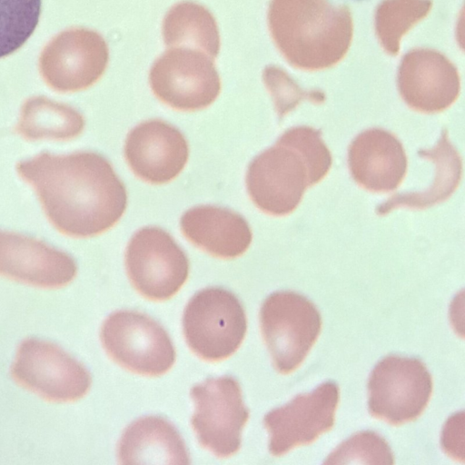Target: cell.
I'll return each mask as SVG.
<instances>
[{"label": "cell", "instance_id": "6da1fadb", "mask_svg": "<svg viewBox=\"0 0 465 465\" xmlns=\"http://www.w3.org/2000/svg\"><path fill=\"white\" fill-rule=\"evenodd\" d=\"M16 171L35 189L49 222L67 236L101 234L125 212V186L110 162L97 153L42 152L20 161Z\"/></svg>", "mask_w": 465, "mask_h": 465}, {"label": "cell", "instance_id": "7a4b0ae2", "mask_svg": "<svg viewBox=\"0 0 465 465\" xmlns=\"http://www.w3.org/2000/svg\"><path fill=\"white\" fill-rule=\"evenodd\" d=\"M267 18L276 47L301 70L332 67L346 55L352 40L350 9L328 0H271Z\"/></svg>", "mask_w": 465, "mask_h": 465}, {"label": "cell", "instance_id": "3957f363", "mask_svg": "<svg viewBox=\"0 0 465 465\" xmlns=\"http://www.w3.org/2000/svg\"><path fill=\"white\" fill-rule=\"evenodd\" d=\"M190 349L208 361L230 357L240 347L247 330L245 312L231 292L210 287L196 292L183 316Z\"/></svg>", "mask_w": 465, "mask_h": 465}, {"label": "cell", "instance_id": "277c9868", "mask_svg": "<svg viewBox=\"0 0 465 465\" xmlns=\"http://www.w3.org/2000/svg\"><path fill=\"white\" fill-rule=\"evenodd\" d=\"M260 325L275 369L282 374L295 371L315 343L322 328L321 313L303 295L276 292L260 310Z\"/></svg>", "mask_w": 465, "mask_h": 465}, {"label": "cell", "instance_id": "5b68a950", "mask_svg": "<svg viewBox=\"0 0 465 465\" xmlns=\"http://www.w3.org/2000/svg\"><path fill=\"white\" fill-rule=\"evenodd\" d=\"M245 181L252 203L273 216L292 213L306 189L316 184L306 159L281 136L250 163Z\"/></svg>", "mask_w": 465, "mask_h": 465}, {"label": "cell", "instance_id": "8992f818", "mask_svg": "<svg viewBox=\"0 0 465 465\" xmlns=\"http://www.w3.org/2000/svg\"><path fill=\"white\" fill-rule=\"evenodd\" d=\"M100 337L115 362L141 375H162L175 361L168 333L143 313L124 310L110 314L102 325Z\"/></svg>", "mask_w": 465, "mask_h": 465}, {"label": "cell", "instance_id": "52a82bcc", "mask_svg": "<svg viewBox=\"0 0 465 465\" xmlns=\"http://www.w3.org/2000/svg\"><path fill=\"white\" fill-rule=\"evenodd\" d=\"M11 375L17 384L52 402L80 400L92 382L78 361L58 345L35 338L20 343Z\"/></svg>", "mask_w": 465, "mask_h": 465}, {"label": "cell", "instance_id": "ba28073f", "mask_svg": "<svg viewBox=\"0 0 465 465\" xmlns=\"http://www.w3.org/2000/svg\"><path fill=\"white\" fill-rule=\"evenodd\" d=\"M431 392L432 378L421 361L390 355L369 378V411L376 419L401 425L422 413Z\"/></svg>", "mask_w": 465, "mask_h": 465}, {"label": "cell", "instance_id": "9c48e42d", "mask_svg": "<svg viewBox=\"0 0 465 465\" xmlns=\"http://www.w3.org/2000/svg\"><path fill=\"white\" fill-rule=\"evenodd\" d=\"M192 426L200 444L219 458L236 453L249 419L239 382L231 376L210 378L193 386Z\"/></svg>", "mask_w": 465, "mask_h": 465}, {"label": "cell", "instance_id": "30bf717a", "mask_svg": "<svg viewBox=\"0 0 465 465\" xmlns=\"http://www.w3.org/2000/svg\"><path fill=\"white\" fill-rule=\"evenodd\" d=\"M213 59L186 47H171L153 64L149 83L154 95L180 111H197L212 104L221 91Z\"/></svg>", "mask_w": 465, "mask_h": 465}, {"label": "cell", "instance_id": "8fae6325", "mask_svg": "<svg viewBox=\"0 0 465 465\" xmlns=\"http://www.w3.org/2000/svg\"><path fill=\"white\" fill-rule=\"evenodd\" d=\"M128 277L143 297L163 301L186 282L189 260L169 232L156 226L138 230L125 252Z\"/></svg>", "mask_w": 465, "mask_h": 465}, {"label": "cell", "instance_id": "7c38bea8", "mask_svg": "<svg viewBox=\"0 0 465 465\" xmlns=\"http://www.w3.org/2000/svg\"><path fill=\"white\" fill-rule=\"evenodd\" d=\"M109 60L108 46L96 31L71 28L54 36L39 58L40 74L52 89L77 92L96 83Z\"/></svg>", "mask_w": 465, "mask_h": 465}, {"label": "cell", "instance_id": "4fadbf2b", "mask_svg": "<svg viewBox=\"0 0 465 465\" xmlns=\"http://www.w3.org/2000/svg\"><path fill=\"white\" fill-rule=\"evenodd\" d=\"M339 398L338 385L327 381L269 411L263 423L270 434L271 454L282 456L297 446L312 443L329 431L334 424Z\"/></svg>", "mask_w": 465, "mask_h": 465}, {"label": "cell", "instance_id": "5bb4252c", "mask_svg": "<svg viewBox=\"0 0 465 465\" xmlns=\"http://www.w3.org/2000/svg\"><path fill=\"white\" fill-rule=\"evenodd\" d=\"M397 86L410 108L435 114L457 100L460 78L456 66L443 54L430 48H414L401 61Z\"/></svg>", "mask_w": 465, "mask_h": 465}, {"label": "cell", "instance_id": "9a60e30c", "mask_svg": "<svg viewBox=\"0 0 465 465\" xmlns=\"http://www.w3.org/2000/svg\"><path fill=\"white\" fill-rule=\"evenodd\" d=\"M77 273L71 255L41 240L0 230V276L28 285L57 289Z\"/></svg>", "mask_w": 465, "mask_h": 465}, {"label": "cell", "instance_id": "2e32d148", "mask_svg": "<svg viewBox=\"0 0 465 465\" xmlns=\"http://www.w3.org/2000/svg\"><path fill=\"white\" fill-rule=\"evenodd\" d=\"M124 157L134 173L153 183H166L184 168L189 157L188 143L173 125L152 119L127 134Z\"/></svg>", "mask_w": 465, "mask_h": 465}, {"label": "cell", "instance_id": "e0dca14e", "mask_svg": "<svg viewBox=\"0 0 465 465\" xmlns=\"http://www.w3.org/2000/svg\"><path fill=\"white\" fill-rule=\"evenodd\" d=\"M407 163L401 141L381 128L361 132L348 149L351 177L358 185L371 193H389L397 189L406 174Z\"/></svg>", "mask_w": 465, "mask_h": 465}, {"label": "cell", "instance_id": "ac0fdd59", "mask_svg": "<svg viewBox=\"0 0 465 465\" xmlns=\"http://www.w3.org/2000/svg\"><path fill=\"white\" fill-rule=\"evenodd\" d=\"M180 226L193 244L223 259L241 256L252 239L247 221L241 214L220 206L193 207L183 214Z\"/></svg>", "mask_w": 465, "mask_h": 465}, {"label": "cell", "instance_id": "d6986e66", "mask_svg": "<svg viewBox=\"0 0 465 465\" xmlns=\"http://www.w3.org/2000/svg\"><path fill=\"white\" fill-rule=\"evenodd\" d=\"M121 464H189L190 456L176 428L157 416H146L132 422L118 445Z\"/></svg>", "mask_w": 465, "mask_h": 465}, {"label": "cell", "instance_id": "ffe728a7", "mask_svg": "<svg viewBox=\"0 0 465 465\" xmlns=\"http://www.w3.org/2000/svg\"><path fill=\"white\" fill-rule=\"evenodd\" d=\"M418 153L420 157L429 158L435 163L434 183L422 193L393 195L377 207V214L385 215L400 207L425 209L445 201L455 191L461 177V159L450 143L447 130H442L439 142L432 149L420 150Z\"/></svg>", "mask_w": 465, "mask_h": 465}, {"label": "cell", "instance_id": "44dd1931", "mask_svg": "<svg viewBox=\"0 0 465 465\" xmlns=\"http://www.w3.org/2000/svg\"><path fill=\"white\" fill-rule=\"evenodd\" d=\"M165 45L199 50L212 59L220 51V35L215 18L203 5L180 2L170 8L163 21Z\"/></svg>", "mask_w": 465, "mask_h": 465}, {"label": "cell", "instance_id": "7402d4cb", "mask_svg": "<svg viewBox=\"0 0 465 465\" xmlns=\"http://www.w3.org/2000/svg\"><path fill=\"white\" fill-rule=\"evenodd\" d=\"M84 125L83 114L75 108L45 96H34L23 104L15 131L29 141H68L78 136Z\"/></svg>", "mask_w": 465, "mask_h": 465}, {"label": "cell", "instance_id": "603a6c76", "mask_svg": "<svg viewBox=\"0 0 465 465\" xmlns=\"http://www.w3.org/2000/svg\"><path fill=\"white\" fill-rule=\"evenodd\" d=\"M432 7V0H382L376 7L374 25L383 50L398 54L402 36L425 18Z\"/></svg>", "mask_w": 465, "mask_h": 465}, {"label": "cell", "instance_id": "cb8c5ba5", "mask_svg": "<svg viewBox=\"0 0 465 465\" xmlns=\"http://www.w3.org/2000/svg\"><path fill=\"white\" fill-rule=\"evenodd\" d=\"M41 0H0V58L18 50L34 33Z\"/></svg>", "mask_w": 465, "mask_h": 465}, {"label": "cell", "instance_id": "d4e9b609", "mask_svg": "<svg viewBox=\"0 0 465 465\" xmlns=\"http://www.w3.org/2000/svg\"><path fill=\"white\" fill-rule=\"evenodd\" d=\"M392 451L387 441L374 431L352 435L332 451L324 463L392 464Z\"/></svg>", "mask_w": 465, "mask_h": 465}, {"label": "cell", "instance_id": "484cf974", "mask_svg": "<svg viewBox=\"0 0 465 465\" xmlns=\"http://www.w3.org/2000/svg\"><path fill=\"white\" fill-rule=\"evenodd\" d=\"M263 83L272 95L280 119L290 113L302 100L321 104L325 95L319 90L305 91L282 68L268 65L262 73Z\"/></svg>", "mask_w": 465, "mask_h": 465}, {"label": "cell", "instance_id": "4316f807", "mask_svg": "<svg viewBox=\"0 0 465 465\" xmlns=\"http://www.w3.org/2000/svg\"><path fill=\"white\" fill-rule=\"evenodd\" d=\"M293 144L308 162L312 175L318 183L329 173L332 159L324 143L320 130L310 126H295L286 130L282 135Z\"/></svg>", "mask_w": 465, "mask_h": 465}]
</instances>
